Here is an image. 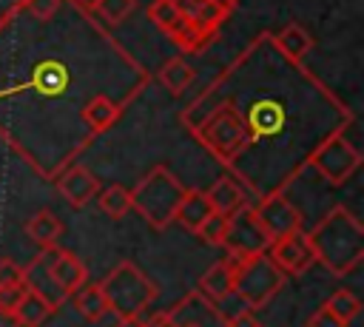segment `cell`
I'll use <instances>...</instances> for the list:
<instances>
[{
	"instance_id": "cell-1",
	"label": "cell",
	"mask_w": 364,
	"mask_h": 327,
	"mask_svg": "<svg viewBox=\"0 0 364 327\" xmlns=\"http://www.w3.org/2000/svg\"><path fill=\"white\" fill-rule=\"evenodd\" d=\"M307 239L316 262L333 276L353 273L364 259V227L344 205L330 208L327 216L307 233Z\"/></svg>"
},
{
	"instance_id": "cell-2",
	"label": "cell",
	"mask_w": 364,
	"mask_h": 327,
	"mask_svg": "<svg viewBox=\"0 0 364 327\" xmlns=\"http://www.w3.org/2000/svg\"><path fill=\"white\" fill-rule=\"evenodd\" d=\"M182 196L185 185L176 179V173L165 165H156L131 188V210H136L154 230H162L173 225Z\"/></svg>"
},
{
	"instance_id": "cell-3",
	"label": "cell",
	"mask_w": 364,
	"mask_h": 327,
	"mask_svg": "<svg viewBox=\"0 0 364 327\" xmlns=\"http://www.w3.org/2000/svg\"><path fill=\"white\" fill-rule=\"evenodd\" d=\"M102 296H105V304H108V313H114L117 318H131V316H142L145 307L156 299V284L142 273L139 264L134 262H119L114 264L102 282H97Z\"/></svg>"
},
{
	"instance_id": "cell-4",
	"label": "cell",
	"mask_w": 364,
	"mask_h": 327,
	"mask_svg": "<svg viewBox=\"0 0 364 327\" xmlns=\"http://www.w3.org/2000/svg\"><path fill=\"white\" fill-rule=\"evenodd\" d=\"M284 273L276 267V262L264 253H250V256H239L233 259V296L250 307L259 310L264 307L270 299H276V293L284 287Z\"/></svg>"
},
{
	"instance_id": "cell-5",
	"label": "cell",
	"mask_w": 364,
	"mask_h": 327,
	"mask_svg": "<svg viewBox=\"0 0 364 327\" xmlns=\"http://www.w3.org/2000/svg\"><path fill=\"white\" fill-rule=\"evenodd\" d=\"M199 139L210 154L219 159H233L245 145H247V128L242 119V111L233 102L219 105L216 111L208 114V119L199 125Z\"/></svg>"
},
{
	"instance_id": "cell-6",
	"label": "cell",
	"mask_w": 364,
	"mask_h": 327,
	"mask_svg": "<svg viewBox=\"0 0 364 327\" xmlns=\"http://www.w3.org/2000/svg\"><path fill=\"white\" fill-rule=\"evenodd\" d=\"M307 165L330 185H344L358 168H361V151L341 134H330L310 156H307Z\"/></svg>"
},
{
	"instance_id": "cell-7",
	"label": "cell",
	"mask_w": 364,
	"mask_h": 327,
	"mask_svg": "<svg viewBox=\"0 0 364 327\" xmlns=\"http://www.w3.org/2000/svg\"><path fill=\"white\" fill-rule=\"evenodd\" d=\"M222 247H228L233 259L250 256V253H264L270 247V236L264 233V227H262V222L250 205H242L239 210H233L228 216Z\"/></svg>"
},
{
	"instance_id": "cell-8",
	"label": "cell",
	"mask_w": 364,
	"mask_h": 327,
	"mask_svg": "<svg viewBox=\"0 0 364 327\" xmlns=\"http://www.w3.org/2000/svg\"><path fill=\"white\" fill-rule=\"evenodd\" d=\"M267 256L276 262V267L284 276H301L316 264V256H313V247L304 230H293V233L273 239L267 247Z\"/></svg>"
},
{
	"instance_id": "cell-9",
	"label": "cell",
	"mask_w": 364,
	"mask_h": 327,
	"mask_svg": "<svg viewBox=\"0 0 364 327\" xmlns=\"http://www.w3.org/2000/svg\"><path fill=\"white\" fill-rule=\"evenodd\" d=\"M256 216L264 227V233L273 239L284 236V233H293V230H301V213L299 208L284 196V193H270L267 199H262L256 208Z\"/></svg>"
},
{
	"instance_id": "cell-10",
	"label": "cell",
	"mask_w": 364,
	"mask_h": 327,
	"mask_svg": "<svg viewBox=\"0 0 364 327\" xmlns=\"http://www.w3.org/2000/svg\"><path fill=\"white\" fill-rule=\"evenodd\" d=\"M48 273L54 279V284L60 287V293L68 299L80 284L88 282V270L85 264L71 253V250H63V247H51V256H48Z\"/></svg>"
},
{
	"instance_id": "cell-11",
	"label": "cell",
	"mask_w": 364,
	"mask_h": 327,
	"mask_svg": "<svg viewBox=\"0 0 364 327\" xmlns=\"http://www.w3.org/2000/svg\"><path fill=\"white\" fill-rule=\"evenodd\" d=\"M57 188H60L63 199H65L71 208H85V205L97 196V191H100L102 185H100V179H97L88 168L74 165V168H68V171L57 179Z\"/></svg>"
},
{
	"instance_id": "cell-12",
	"label": "cell",
	"mask_w": 364,
	"mask_h": 327,
	"mask_svg": "<svg viewBox=\"0 0 364 327\" xmlns=\"http://www.w3.org/2000/svg\"><path fill=\"white\" fill-rule=\"evenodd\" d=\"M48 256H51V247H40V253L23 267V282H26V287L37 290L46 301H51L54 307H60L65 301V296L60 293V287L54 284V279L48 273Z\"/></svg>"
},
{
	"instance_id": "cell-13",
	"label": "cell",
	"mask_w": 364,
	"mask_h": 327,
	"mask_svg": "<svg viewBox=\"0 0 364 327\" xmlns=\"http://www.w3.org/2000/svg\"><path fill=\"white\" fill-rule=\"evenodd\" d=\"M54 304L51 301H46L37 290H31V287H26L23 290V296L17 299V304L11 307V313H14V318H17V324L20 327H43L51 316H54Z\"/></svg>"
},
{
	"instance_id": "cell-14",
	"label": "cell",
	"mask_w": 364,
	"mask_h": 327,
	"mask_svg": "<svg viewBox=\"0 0 364 327\" xmlns=\"http://www.w3.org/2000/svg\"><path fill=\"white\" fill-rule=\"evenodd\" d=\"M210 213H213V208H210V202H208L205 191L185 188V196H182V202H179V208H176L173 222H176V225H182L185 230L196 233V230L205 225V219H208Z\"/></svg>"
},
{
	"instance_id": "cell-15",
	"label": "cell",
	"mask_w": 364,
	"mask_h": 327,
	"mask_svg": "<svg viewBox=\"0 0 364 327\" xmlns=\"http://www.w3.org/2000/svg\"><path fill=\"white\" fill-rule=\"evenodd\" d=\"M205 196H208L213 213H219V216H230L233 210H239V208L245 205V191H242V185H239L236 179H230V176H219V179L205 191Z\"/></svg>"
},
{
	"instance_id": "cell-16",
	"label": "cell",
	"mask_w": 364,
	"mask_h": 327,
	"mask_svg": "<svg viewBox=\"0 0 364 327\" xmlns=\"http://www.w3.org/2000/svg\"><path fill=\"white\" fill-rule=\"evenodd\" d=\"M26 236L34 242V245H40V247H57V242H60V236H63V222L48 210V208H43V210H37L34 216H28L26 219Z\"/></svg>"
},
{
	"instance_id": "cell-17",
	"label": "cell",
	"mask_w": 364,
	"mask_h": 327,
	"mask_svg": "<svg viewBox=\"0 0 364 327\" xmlns=\"http://www.w3.org/2000/svg\"><path fill=\"white\" fill-rule=\"evenodd\" d=\"M199 290L210 299V301H225L228 296H233V256L216 262L210 270H205V276L199 279Z\"/></svg>"
},
{
	"instance_id": "cell-18",
	"label": "cell",
	"mask_w": 364,
	"mask_h": 327,
	"mask_svg": "<svg viewBox=\"0 0 364 327\" xmlns=\"http://www.w3.org/2000/svg\"><path fill=\"white\" fill-rule=\"evenodd\" d=\"M80 117H82V122H85L91 131H105V128H111V125L119 119V105H117L108 94H94V97L82 105Z\"/></svg>"
},
{
	"instance_id": "cell-19",
	"label": "cell",
	"mask_w": 364,
	"mask_h": 327,
	"mask_svg": "<svg viewBox=\"0 0 364 327\" xmlns=\"http://www.w3.org/2000/svg\"><path fill=\"white\" fill-rule=\"evenodd\" d=\"M242 119H245L247 139H250V134H256V136L273 134V131L282 125L284 114H282V108H279V105H273L270 100H264V102H256V105L250 108V114H247V117L242 114Z\"/></svg>"
},
{
	"instance_id": "cell-20",
	"label": "cell",
	"mask_w": 364,
	"mask_h": 327,
	"mask_svg": "<svg viewBox=\"0 0 364 327\" xmlns=\"http://www.w3.org/2000/svg\"><path fill=\"white\" fill-rule=\"evenodd\" d=\"M71 296H74V307H77V313H80L85 321L97 324V321L105 318L108 304H105V296H102L100 284H88V282H85V284H80Z\"/></svg>"
},
{
	"instance_id": "cell-21",
	"label": "cell",
	"mask_w": 364,
	"mask_h": 327,
	"mask_svg": "<svg viewBox=\"0 0 364 327\" xmlns=\"http://www.w3.org/2000/svg\"><path fill=\"white\" fill-rule=\"evenodd\" d=\"M276 45H279L282 54H287L293 63H299V60H304V57L310 54V48H313V37L307 34L304 26H299V23H287V26L276 34Z\"/></svg>"
},
{
	"instance_id": "cell-22",
	"label": "cell",
	"mask_w": 364,
	"mask_h": 327,
	"mask_svg": "<svg viewBox=\"0 0 364 327\" xmlns=\"http://www.w3.org/2000/svg\"><path fill=\"white\" fill-rule=\"evenodd\" d=\"M34 85H37V91H43L48 97H57L68 85V68L63 63H57V60L40 63L37 71H34Z\"/></svg>"
},
{
	"instance_id": "cell-23",
	"label": "cell",
	"mask_w": 364,
	"mask_h": 327,
	"mask_svg": "<svg viewBox=\"0 0 364 327\" xmlns=\"http://www.w3.org/2000/svg\"><path fill=\"white\" fill-rule=\"evenodd\" d=\"M193 77H196V71H193V65H188L182 57H171L162 68H159V82L176 97V94H182L191 82H193Z\"/></svg>"
},
{
	"instance_id": "cell-24",
	"label": "cell",
	"mask_w": 364,
	"mask_h": 327,
	"mask_svg": "<svg viewBox=\"0 0 364 327\" xmlns=\"http://www.w3.org/2000/svg\"><path fill=\"white\" fill-rule=\"evenodd\" d=\"M97 205L105 216L111 219H122L128 210H131V188L125 185H108V188H100L97 191Z\"/></svg>"
},
{
	"instance_id": "cell-25",
	"label": "cell",
	"mask_w": 364,
	"mask_h": 327,
	"mask_svg": "<svg viewBox=\"0 0 364 327\" xmlns=\"http://www.w3.org/2000/svg\"><path fill=\"white\" fill-rule=\"evenodd\" d=\"M324 307H327L333 316H338L344 324H350V321L361 313V301H358V299H355V293H353V290H347V287L333 290V293L327 296Z\"/></svg>"
},
{
	"instance_id": "cell-26",
	"label": "cell",
	"mask_w": 364,
	"mask_h": 327,
	"mask_svg": "<svg viewBox=\"0 0 364 327\" xmlns=\"http://www.w3.org/2000/svg\"><path fill=\"white\" fill-rule=\"evenodd\" d=\"M108 26H119L125 17H131L136 11V0H97L94 9Z\"/></svg>"
},
{
	"instance_id": "cell-27",
	"label": "cell",
	"mask_w": 364,
	"mask_h": 327,
	"mask_svg": "<svg viewBox=\"0 0 364 327\" xmlns=\"http://www.w3.org/2000/svg\"><path fill=\"white\" fill-rule=\"evenodd\" d=\"M60 6H63V0H23L20 11H26V14L34 17V20L48 23V20H54V14L60 11Z\"/></svg>"
},
{
	"instance_id": "cell-28",
	"label": "cell",
	"mask_w": 364,
	"mask_h": 327,
	"mask_svg": "<svg viewBox=\"0 0 364 327\" xmlns=\"http://www.w3.org/2000/svg\"><path fill=\"white\" fill-rule=\"evenodd\" d=\"M225 227H228V216L210 213V216L205 219V225L196 230V236L205 239L208 245H222V239H225Z\"/></svg>"
},
{
	"instance_id": "cell-29",
	"label": "cell",
	"mask_w": 364,
	"mask_h": 327,
	"mask_svg": "<svg viewBox=\"0 0 364 327\" xmlns=\"http://www.w3.org/2000/svg\"><path fill=\"white\" fill-rule=\"evenodd\" d=\"M17 284H26L23 282V267L6 256H0V287H17Z\"/></svg>"
},
{
	"instance_id": "cell-30",
	"label": "cell",
	"mask_w": 364,
	"mask_h": 327,
	"mask_svg": "<svg viewBox=\"0 0 364 327\" xmlns=\"http://www.w3.org/2000/svg\"><path fill=\"white\" fill-rule=\"evenodd\" d=\"M307 327H347V324H344L338 316H333V313L321 304V307L313 310V316L307 318Z\"/></svg>"
},
{
	"instance_id": "cell-31",
	"label": "cell",
	"mask_w": 364,
	"mask_h": 327,
	"mask_svg": "<svg viewBox=\"0 0 364 327\" xmlns=\"http://www.w3.org/2000/svg\"><path fill=\"white\" fill-rule=\"evenodd\" d=\"M228 327H262V324L256 321L253 310L242 304V310H236V313H233V316L228 318Z\"/></svg>"
},
{
	"instance_id": "cell-32",
	"label": "cell",
	"mask_w": 364,
	"mask_h": 327,
	"mask_svg": "<svg viewBox=\"0 0 364 327\" xmlns=\"http://www.w3.org/2000/svg\"><path fill=\"white\" fill-rule=\"evenodd\" d=\"M23 290H26V284H17V287H0V307H14L17 304V299L23 296Z\"/></svg>"
},
{
	"instance_id": "cell-33",
	"label": "cell",
	"mask_w": 364,
	"mask_h": 327,
	"mask_svg": "<svg viewBox=\"0 0 364 327\" xmlns=\"http://www.w3.org/2000/svg\"><path fill=\"white\" fill-rule=\"evenodd\" d=\"M20 6H23V0H0V26H6L11 17H17Z\"/></svg>"
},
{
	"instance_id": "cell-34",
	"label": "cell",
	"mask_w": 364,
	"mask_h": 327,
	"mask_svg": "<svg viewBox=\"0 0 364 327\" xmlns=\"http://www.w3.org/2000/svg\"><path fill=\"white\" fill-rule=\"evenodd\" d=\"M0 327H20L17 318H14V313L9 307H0Z\"/></svg>"
},
{
	"instance_id": "cell-35",
	"label": "cell",
	"mask_w": 364,
	"mask_h": 327,
	"mask_svg": "<svg viewBox=\"0 0 364 327\" xmlns=\"http://www.w3.org/2000/svg\"><path fill=\"white\" fill-rule=\"evenodd\" d=\"M71 3H74L77 9H82L85 14H91V11L97 9V0H71Z\"/></svg>"
}]
</instances>
